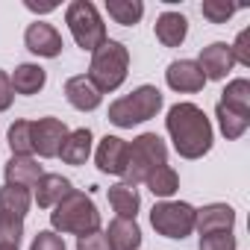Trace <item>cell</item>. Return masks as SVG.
Segmentation results:
<instances>
[{
	"label": "cell",
	"instance_id": "6da1fadb",
	"mask_svg": "<svg viewBox=\"0 0 250 250\" xmlns=\"http://www.w3.org/2000/svg\"><path fill=\"white\" fill-rule=\"evenodd\" d=\"M165 127L174 142V150L183 159H200L212 150V124L200 106H194V103L171 106Z\"/></svg>",
	"mask_w": 250,
	"mask_h": 250
},
{
	"label": "cell",
	"instance_id": "7a4b0ae2",
	"mask_svg": "<svg viewBox=\"0 0 250 250\" xmlns=\"http://www.w3.org/2000/svg\"><path fill=\"white\" fill-rule=\"evenodd\" d=\"M127 68H130V50H127V44H121L115 39H106L91 53V65H88V74L85 77L103 94V91L121 88V83L127 80Z\"/></svg>",
	"mask_w": 250,
	"mask_h": 250
},
{
	"label": "cell",
	"instance_id": "3957f363",
	"mask_svg": "<svg viewBox=\"0 0 250 250\" xmlns=\"http://www.w3.org/2000/svg\"><path fill=\"white\" fill-rule=\"evenodd\" d=\"M50 224L56 232H71V235H88L100 229V212L94 200L83 191H71L65 200H59L50 212Z\"/></svg>",
	"mask_w": 250,
	"mask_h": 250
},
{
	"label": "cell",
	"instance_id": "277c9868",
	"mask_svg": "<svg viewBox=\"0 0 250 250\" xmlns=\"http://www.w3.org/2000/svg\"><path fill=\"white\" fill-rule=\"evenodd\" d=\"M159 109H162V91L156 85H139L133 94L118 97L109 106V121L121 130H130L136 124H145V121L156 118Z\"/></svg>",
	"mask_w": 250,
	"mask_h": 250
},
{
	"label": "cell",
	"instance_id": "5b68a950",
	"mask_svg": "<svg viewBox=\"0 0 250 250\" xmlns=\"http://www.w3.org/2000/svg\"><path fill=\"white\" fill-rule=\"evenodd\" d=\"M162 165H168V145L156 133H142L130 145V159H127V171H124V183H130V186L145 183L147 174H153Z\"/></svg>",
	"mask_w": 250,
	"mask_h": 250
},
{
	"label": "cell",
	"instance_id": "8992f818",
	"mask_svg": "<svg viewBox=\"0 0 250 250\" xmlns=\"http://www.w3.org/2000/svg\"><path fill=\"white\" fill-rule=\"evenodd\" d=\"M65 24L74 36V42L88 53H94L106 42V24H103V18H100V12L91 0H74V3H68Z\"/></svg>",
	"mask_w": 250,
	"mask_h": 250
},
{
	"label": "cell",
	"instance_id": "52a82bcc",
	"mask_svg": "<svg viewBox=\"0 0 250 250\" xmlns=\"http://www.w3.org/2000/svg\"><path fill=\"white\" fill-rule=\"evenodd\" d=\"M194 206L183 200H162L150 209V224L165 238H186L194 229Z\"/></svg>",
	"mask_w": 250,
	"mask_h": 250
},
{
	"label": "cell",
	"instance_id": "ba28073f",
	"mask_svg": "<svg viewBox=\"0 0 250 250\" xmlns=\"http://www.w3.org/2000/svg\"><path fill=\"white\" fill-rule=\"evenodd\" d=\"M65 136H68V127L59 118L33 121V150H39V156H44V159L59 156V147L65 142Z\"/></svg>",
	"mask_w": 250,
	"mask_h": 250
},
{
	"label": "cell",
	"instance_id": "9c48e42d",
	"mask_svg": "<svg viewBox=\"0 0 250 250\" xmlns=\"http://www.w3.org/2000/svg\"><path fill=\"white\" fill-rule=\"evenodd\" d=\"M127 159H130V145L118 139V136H106L100 139L97 150H94V162L103 174H115V177H124L127 171Z\"/></svg>",
	"mask_w": 250,
	"mask_h": 250
},
{
	"label": "cell",
	"instance_id": "30bf717a",
	"mask_svg": "<svg viewBox=\"0 0 250 250\" xmlns=\"http://www.w3.org/2000/svg\"><path fill=\"white\" fill-rule=\"evenodd\" d=\"M24 44L30 53L36 56H44V59H56L62 53V36L53 24H44V21H36L27 27L24 33Z\"/></svg>",
	"mask_w": 250,
	"mask_h": 250
},
{
	"label": "cell",
	"instance_id": "8fae6325",
	"mask_svg": "<svg viewBox=\"0 0 250 250\" xmlns=\"http://www.w3.org/2000/svg\"><path fill=\"white\" fill-rule=\"evenodd\" d=\"M232 65H235L232 50L224 42H212L209 47L200 50V59H197V68L203 71L206 80H227V74L232 71Z\"/></svg>",
	"mask_w": 250,
	"mask_h": 250
},
{
	"label": "cell",
	"instance_id": "7c38bea8",
	"mask_svg": "<svg viewBox=\"0 0 250 250\" xmlns=\"http://www.w3.org/2000/svg\"><path fill=\"white\" fill-rule=\"evenodd\" d=\"M232 227H235V209L227 203H209L194 212V229H200V235L232 232Z\"/></svg>",
	"mask_w": 250,
	"mask_h": 250
},
{
	"label": "cell",
	"instance_id": "4fadbf2b",
	"mask_svg": "<svg viewBox=\"0 0 250 250\" xmlns=\"http://www.w3.org/2000/svg\"><path fill=\"white\" fill-rule=\"evenodd\" d=\"M165 80H168V85H171L174 91H180V94H191V91H200V88L206 85L203 71H200L197 62H191V59H177V62H171L168 71H165Z\"/></svg>",
	"mask_w": 250,
	"mask_h": 250
},
{
	"label": "cell",
	"instance_id": "5bb4252c",
	"mask_svg": "<svg viewBox=\"0 0 250 250\" xmlns=\"http://www.w3.org/2000/svg\"><path fill=\"white\" fill-rule=\"evenodd\" d=\"M103 235H106L109 250H139L142 247V227L136 224V218H115Z\"/></svg>",
	"mask_w": 250,
	"mask_h": 250
},
{
	"label": "cell",
	"instance_id": "9a60e30c",
	"mask_svg": "<svg viewBox=\"0 0 250 250\" xmlns=\"http://www.w3.org/2000/svg\"><path fill=\"white\" fill-rule=\"evenodd\" d=\"M65 97H68V103H71L74 109H80V112H94V109L100 106V100H103V94L97 91V85H94L85 74L71 77V80L65 83Z\"/></svg>",
	"mask_w": 250,
	"mask_h": 250
},
{
	"label": "cell",
	"instance_id": "2e32d148",
	"mask_svg": "<svg viewBox=\"0 0 250 250\" xmlns=\"http://www.w3.org/2000/svg\"><path fill=\"white\" fill-rule=\"evenodd\" d=\"M44 177L42 165L33 156H12L6 162V186H18V188H36V183Z\"/></svg>",
	"mask_w": 250,
	"mask_h": 250
},
{
	"label": "cell",
	"instance_id": "e0dca14e",
	"mask_svg": "<svg viewBox=\"0 0 250 250\" xmlns=\"http://www.w3.org/2000/svg\"><path fill=\"white\" fill-rule=\"evenodd\" d=\"M71 191H74V186H71L68 177H62V174H44L36 183V203H39V209H53Z\"/></svg>",
	"mask_w": 250,
	"mask_h": 250
},
{
	"label": "cell",
	"instance_id": "ac0fdd59",
	"mask_svg": "<svg viewBox=\"0 0 250 250\" xmlns=\"http://www.w3.org/2000/svg\"><path fill=\"white\" fill-rule=\"evenodd\" d=\"M59 156L65 165H85V159L91 156V130L80 127V130L68 133L59 147Z\"/></svg>",
	"mask_w": 250,
	"mask_h": 250
},
{
	"label": "cell",
	"instance_id": "d6986e66",
	"mask_svg": "<svg viewBox=\"0 0 250 250\" xmlns=\"http://www.w3.org/2000/svg\"><path fill=\"white\" fill-rule=\"evenodd\" d=\"M188 36V21L180 12H162L156 18V39L165 47H180Z\"/></svg>",
	"mask_w": 250,
	"mask_h": 250
},
{
	"label": "cell",
	"instance_id": "ffe728a7",
	"mask_svg": "<svg viewBox=\"0 0 250 250\" xmlns=\"http://www.w3.org/2000/svg\"><path fill=\"white\" fill-rule=\"evenodd\" d=\"M30 191L18 188V186H3L0 188V218H9V221H24L30 212Z\"/></svg>",
	"mask_w": 250,
	"mask_h": 250
},
{
	"label": "cell",
	"instance_id": "44dd1931",
	"mask_svg": "<svg viewBox=\"0 0 250 250\" xmlns=\"http://www.w3.org/2000/svg\"><path fill=\"white\" fill-rule=\"evenodd\" d=\"M9 83H12V91H18V94H39L44 88V83H47V71L42 65L24 62V65H18L12 71Z\"/></svg>",
	"mask_w": 250,
	"mask_h": 250
},
{
	"label": "cell",
	"instance_id": "7402d4cb",
	"mask_svg": "<svg viewBox=\"0 0 250 250\" xmlns=\"http://www.w3.org/2000/svg\"><path fill=\"white\" fill-rule=\"evenodd\" d=\"M109 203L118 212V218H136L139 209H142L139 188L130 186V183H115V186H109Z\"/></svg>",
	"mask_w": 250,
	"mask_h": 250
},
{
	"label": "cell",
	"instance_id": "603a6c76",
	"mask_svg": "<svg viewBox=\"0 0 250 250\" xmlns=\"http://www.w3.org/2000/svg\"><path fill=\"white\" fill-rule=\"evenodd\" d=\"M215 118H218V124H221V133L232 142V139H241L244 133H247V127H250V115H241V112H235V109H229V106H224V103H218L215 106Z\"/></svg>",
	"mask_w": 250,
	"mask_h": 250
},
{
	"label": "cell",
	"instance_id": "cb8c5ba5",
	"mask_svg": "<svg viewBox=\"0 0 250 250\" xmlns=\"http://www.w3.org/2000/svg\"><path fill=\"white\" fill-rule=\"evenodd\" d=\"M106 12H109V18H115V24L133 27L142 21L145 3L142 0H106Z\"/></svg>",
	"mask_w": 250,
	"mask_h": 250
},
{
	"label": "cell",
	"instance_id": "d4e9b609",
	"mask_svg": "<svg viewBox=\"0 0 250 250\" xmlns=\"http://www.w3.org/2000/svg\"><path fill=\"white\" fill-rule=\"evenodd\" d=\"M218 103H224V106H229V109H235V112H241V115H250V80H232L224 91H221V100Z\"/></svg>",
	"mask_w": 250,
	"mask_h": 250
},
{
	"label": "cell",
	"instance_id": "484cf974",
	"mask_svg": "<svg viewBox=\"0 0 250 250\" xmlns=\"http://www.w3.org/2000/svg\"><path fill=\"white\" fill-rule=\"evenodd\" d=\"M6 142L12 147V156H33V121H15L6 133Z\"/></svg>",
	"mask_w": 250,
	"mask_h": 250
},
{
	"label": "cell",
	"instance_id": "4316f807",
	"mask_svg": "<svg viewBox=\"0 0 250 250\" xmlns=\"http://www.w3.org/2000/svg\"><path fill=\"white\" fill-rule=\"evenodd\" d=\"M147 188L153 191V197H171L177 188H180V177H177V171L171 168V165H162V168H156L153 174H147Z\"/></svg>",
	"mask_w": 250,
	"mask_h": 250
},
{
	"label": "cell",
	"instance_id": "83f0119b",
	"mask_svg": "<svg viewBox=\"0 0 250 250\" xmlns=\"http://www.w3.org/2000/svg\"><path fill=\"white\" fill-rule=\"evenodd\" d=\"M24 241V221L0 218V250H18Z\"/></svg>",
	"mask_w": 250,
	"mask_h": 250
},
{
	"label": "cell",
	"instance_id": "f1b7e54d",
	"mask_svg": "<svg viewBox=\"0 0 250 250\" xmlns=\"http://www.w3.org/2000/svg\"><path fill=\"white\" fill-rule=\"evenodd\" d=\"M200 12H203V18H209L212 24H227V21L238 12V6L221 3V0H206V3L200 6Z\"/></svg>",
	"mask_w": 250,
	"mask_h": 250
},
{
	"label": "cell",
	"instance_id": "f546056e",
	"mask_svg": "<svg viewBox=\"0 0 250 250\" xmlns=\"http://www.w3.org/2000/svg\"><path fill=\"white\" fill-rule=\"evenodd\" d=\"M200 250H235V235L232 232H209V235H200Z\"/></svg>",
	"mask_w": 250,
	"mask_h": 250
},
{
	"label": "cell",
	"instance_id": "4dcf8cb0",
	"mask_svg": "<svg viewBox=\"0 0 250 250\" xmlns=\"http://www.w3.org/2000/svg\"><path fill=\"white\" fill-rule=\"evenodd\" d=\"M229 50H232V59H235L238 65L250 68V30H241L238 39H235V44H232Z\"/></svg>",
	"mask_w": 250,
	"mask_h": 250
},
{
	"label": "cell",
	"instance_id": "1f68e13d",
	"mask_svg": "<svg viewBox=\"0 0 250 250\" xmlns=\"http://www.w3.org/2000/svg\"><path fill=\"white\" fill-rule=\"evenodd\" d=\"M30 250H65V241H62V235H56V232H50V229H42V232L33 238Z\"/></svg>",
	"mask_w": 250,
	"mask_h": 250
},
{
	"label": "cell",
	"instance_id": "d6a6232c",
	"mask_svg": "<svg viewBox=\"0 0 250 250\" xmlns=\"http://www.w3.org/2000/svg\"><path fill=\"white\" fill-rule=\"evenodd\" d=\"M77 250H109V244H106V235L100 229H94V232L77 238Z\"/></svg>",
	"mask_w": 250,
	"mask_h": 250
},
{
	"label": "cell",
	"instance_id": "836d02e7",
	"mask_svg": "<svg viewBox=\"0 0 250 250\" xmlns=\"http://www.w3.org/2000/svg\"><path fill=\"white\" fill-rule=\"evenodd\" d=\"M12 100H15V91H12V83H9V77L0 71V112L3 109H9L12 106Z\"/></svg>",
	"mask_w": 250,
	"mask_h": 250
},
{
	"label": "cell",
	"instance_id": "e575fe53",
	"mask_svg": "<svg viewBox=\"0 0 250 250\" xmlns=\"http://www.w3.org/2000/svg\"><path fill=\"white\" fill-rule=\"evenodd\" d=\"M24 6H27L30 12H39V15H44V12H53V9H56L53 0H50V3H36V0H24Z\"/></svg>",
	"mask_w": 250,
	"mask_h": 250
}]
</instances>
